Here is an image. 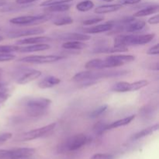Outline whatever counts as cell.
<instances>
[{
    "instance_id": "obj_41",
    "label": "cell",
    "mask_w": 159,
    "mask_h": 159,
    "mask_svg": "<svg viewBox=\"0 0 159 159\" xmlns=\"http://www.w3.org/2000/svg\"><path fill=\"white\" fill-rule=\"evenodd\" d=\"M141 0H121L122 5H134L138 4Z\"/></svg>"
},
{
    "instance_id": "obj_37",
    "label": "cell",
    "mask_w": 159,
    "mask_h": 159,
    "mask_svg": "<svg viewBox=\"0 0 159 159\" xmlns=\"http://www.w3.org/2000/svg\"><path fill=\"white\" fill-rule=\"evenodd\" d=\"M154 110L149 106H145V107H143L141 110H140V113H141V115L143 116V117H147V116L149 115H152L153 113Z\"/></svg>"
},
{
    "instance_id": "obj_9",
    "label": "cell",
    "mask_w": 159,
    "mask_h": 159,
    "mask_svg": "<svg viewBox=\"0 0 159 159\" xmlns=\"http://www.w3.org/2000/svg\"><path fill=\"white\" fill-rule=\"evenodd\" d=\"M44 33V30L42 28H32V29L19 30H12L8 33L7 36L9 38L15 39L18 37H26V36L39 35Z\"/></svg>"
},
{
    "instance_id": "obj_13",
    "label": "cell",
    "mask_w": 159,
    "mask_h": 159,
    "mask_svg": "<svg viewBox=\"0 0 159 159\" xmlns=\"http://www.w3.org/2000/svg\"><path fill=\"white\" fill-rule=\"evenodd\" d=\"M51 38L49 37H43V36H40V37H28V38L23 39L16 41V44L18 45H25V44H37V43H46V42H50Z\"/></svg>"
},
{
    "instance_id": "obj_39",
    "label": "cell",
    "mask_w": 159,
    "mask_h": 159,
    "mask_svg": "<svg viewBox=\"0 0 159 159\" xmlns=\"http://www.w3.org/2000/svg\"><path fill=\"white\" fill-rule=\"evenodd\" d=\"M147 54H149V55H158L159 54V46L158 43L152 47V48H151L148 51Z\"/></svg>"
},
{
    "instance_id": "obj_18",
    "label": "cell",
    "mask_w": 159,
    "mask_h": 159,
    "mask_svg": "<svg viewBox=\"0 0 159 159\" xmlns=\"http://www.w3.org/2000/svg\"><path fill=\"white\" fill-rule=\"evenodd\" d=\"M159 6L158 5H152L148 7L144 8L142 9H140L137 12L134 14V17H142L152 15L154 13H156L158 12Z\"/></svg>"
},
{
    "instance_id": "obj_27",
    "label": "cell",
    "mask_w": 159,
    "mask_h": 159,
    "mask_svg": "<svg viewBox=\"0 0 159 159\" xmlns=\"http://www.w3.org/2000/svg\"><path fill=\"white\" fill-rule=\"evenodd\" d=\"M148 83V81L147 80H140L138 81V82L130 83V92L137 91V90L141 89L147 86Z\"/></svg>"
},
{
    "instance_id": "obj_36",
    "label": "cell",
    "mask_w": 159,
    "mask_h": 159,
    "mask_svg": "<svg viewBox=\"0 0 159 159\" xmlns=\"http://www.w3.org/2000/svg\"><path fill=\"white\" fill-rule=\"evenodd\" d=\"M9 89L7 88V86L4 85L3 86L0 87V99L5 100L9 97Z\"/></svg>"
},
{
    "instance_id": "obj_20",
    "label": "cell",
    "mask_w": 159,
    "mask_h": 159,
    "mask_svg": "<svg viewBox=\"0 0 159 159\" xmlns=\"http://www.w3.org/2000/svg\"><path fill=\"white\" fill-rule=\"evenodd\" d=\"M158 130V124H155L153 126H151V127H147V128L144 129V130H141V131L138 132V133L135 134L133 137H132V140H139L141 138H144V137H147L148 135L152 134L154 132L157 131Z\"/></svg>"
},
{
    "instance_id": "obj_35",
    "label": "cell",
    "mask_w": 159,
    "mask_h": 159,
    "mask_svg": "<svg viewBox=\"0 0 159 159\" xmlns=\"http://www.w3.org/2000/svg\"><path fill=\"white\" fill-rule=\"evenodd\" d=\"M104 20L103 17H94V18L89 19V20L83 21L84 25H93L96 23H99Z\"/></svg>"
},
{
    "instance_id": "obj_26",
    "label": "cell",
    "mask_w": 159,
    "mask_h": 159,
    "mask_svg": "<svg viewBox=\"0 0 159 159\" xmlns=\"http://www.w3.org/2000/svg\"><path fill=\"white\" fill-rule=\"evenodd\" d=\"M94 7V3L91 0H84L76 5V9L80 12H87Z\"/></svg>"
},
{
    "instance_id": "obj_2",
    "label": "cell",
    "mask_w": 159,
    "mask_h": 159,
    "mask_svg": "<svg viewBox=\"0 0 159 159\" xmlns=\"http://www.w3.org/2000/svg\"><path fill=\"white\" fill-rule=\"evenodd\" d=\"M51 104V101L46 98H34L30 99L25 103L26 111L29 116L37 117L44 114L48 107Z\"/></svg>"
},
{
    "instance_id": "obj_31",
    "label": "cell",
    "mask_w": 159,
    "mask_h": 159,
    "mask_svg": "<svg viewBox=\"0 0 159 159\" xmlns=\"http://www.w3.org/2000/svg\"><path fill=\"white\" fill-rule=\"evenodd\" d=\"M108 108V106L107 105H103V106H101L100 107L97 108L96 110H93L91 113L89 114V116L91 118H96L98 116H99L100 115H102L106 110H107Z\"/></svg>"
},
{
    "instance_id": "obj_23",
    "label": "cell",
    "mask_w": 159,
    "mask_h": 159,
    "mask_svg": "<svg viewBox=\"0 0 159 159\" xmlns=\"http://www.w3.org/2000/svg\"><path fill=\"white\" fill-rule=\"evenodd\" d=\"M86 47L87 44L81 41H66L62 44V48L66 50H82Z\"/></svg>"
},
{
    "instance_id": "obj_11",
    "label": "cell",
    "mask_w": 159,
    "mask_h": 159,
    "mask_svg": "<svg viewBox=\"0 0 159 159\" xmlns=\"http://www.w3.org/2000/svg\"><path fill=\"white\" fill-rule=\"evenodd\" d=\"M59 39L67 41H86L91 39V37L87 34H79V33H66L61 34Z\"/></svg>"
},
{
    "instance_id": "obj_25",
    "label": "cell",
    "mask_w": 159,
    "mask_h": 159,
    "mask_svg": "<svg viewBox=\"0 0 159 159\" xmlns=\"http://www.w3.org/2000/svg\"><path fill=\"white\" fill-rule=\"evenodd\" d=\"M112 91L116 93H127L130 92V82H119L112 87Z\"/></svg>"
},
{
    "instance_id": "obj_34",
    "label": "cell",
    "mask_w": 159,
    "mask_h": 159,
    "mask_svg": "<svg viewBox=\"0 0 159 159\" xmlns=\"http://www.w3.org/2000/svg\"><path fill=\"white\" fill-rule=\"evenodd\" d=\"M90 159H113V156L111 154L97 153L94 154Z\"/></svg>"
},
{
    "instance_id": "obj_1",
    "label": "cell",
    "mask_w": 159,
    "mask_h": 159,
    "mask_svg": "<svg viewBox=\"0 0 159 159\" xmlns=\"http://www.w3.org/2000/svg\"><path fill=\"white\" fill-rule=\"evenodd\" d=\"M155 34L144 35H120L115 37L114 46H132L148 43L155 38Z\"/></svg>"
},
{
    "instance_id": "obj_28",
    "label": "cell",
    "mask_w": 159,
    "mask_h": 159,
    "mask_svg": "<svg viewBox=\"0 0 159 159\" xmlns=\"http://www.w3.org/2000/svg\"><path fill=\"white\" fill-rule=\"evenodd\" d=\"M73 23L72 18L70 16H62L60 18H57L53 22L55 26H65V25H70Z\"/></svg>"
},
{
    "instance_id": "obj_22",
    "label": "cell",
    "mask_w": 159,
    "mask_h": 159,
    "mask_svg": "<svg viewBox=\"0 0 159 159\" xmlns=\"http://www.w3.org/2000/svg\"><path fill=\"white\" fill-rule=\"evenodd\" d=\"M110 58L117 61L120 65H124L128 62H131L135 60V57L130 54H118V55H110L109 56Z\"/></svg>"
},
{
    "instance_id": "obj_21",
    "label": "cell",
    "mask_w": 159,
    "mask_h": 159,
    "mask_svg": "<svg viewBox=\"0 0 159 159\" xmlns=\"http://www.w3.org/2000/svg\"><path fill=\"white\" fill-rule=\"evenodd\" d=\"M145 22L143 20H134L133 22L126 25L125 30L130 33L137 32V31L141 30L145 26Z\"/></svg>"
},
{
    "instance_id": "obj_8",
    "label": "cell",
    "mask_w": 159,
    "mask_h": 159,
    "mask_svg": "<svg viewBox=\"0 0 159 159\" xmlns=\"http://www.w3.org/2000/svg\"><path fill=\"white\" fill-rule=\"evenodd\" d=\"M62 58H63L62 56L51 54V55L27 56V57H24L20 59V61L22 62H25V63L30 64H49L58 61Z\"/></svg>"
},
{
    "instance_id": "obj_3",
    "label": "cell",
    "mask_w": 159,
    "mask_h": 159,
    "mask_svg": "<svg viewBox=\"0 0 159 159\" xmlns=\"http://www.w3.org/2000/svg\"><path fill=\"white\" fill-rule=\"evenodd\" d=\"M55 127L56 123H53V124H48V125L44 126V127L25 132V133L21 134L17 138H16L15 141L23 142V141H33V140L42 138V137L46 136V135L49 134L51 132H52L54 129L55 128Z\"/></svg>"
},
{
    "instance_id": "obj_15",
    "label": "cell",
    "mask_w": 159,
    "mask_h": 159,
    "mask_svg": "<svg viewBox=\"0 0 159 159\" xmlns=\"http://www.w3.org/2000/svg\"><path fill=\"white\" fill-rule=\"evenodd\" d=\"M123 8L122 4H111V5H102L98 6L95 9V13L97 14H105L110 12H116Z\"/></svg>"
},
{
    "instance_id": "obj_44",
    "label": "cell",
    "mask_w": 159,
    "mask_h": 159,
    "mask_svg": "<svg viewBox=\"0 0 159 159\" xmlns=\"http://www.w3.org/2000/svg\"><path fill=\"white\" fill-rule=\"evenodd\" d=\"M102 1H105V2H113V0H102Z\"/></svg>"
},
{
    "instance_id": "obj_14",
    "label": "cell",
    "mask_w": 159,
    "mask_h": 159,
    "mask_svg": "<svg viewBox=\"0 0 159 159\" xmlns=\"http://www.w3.org/2000/svg\"><path fill=\"white\" fill-rule=\"evenodd\" d=\"M50 48H51V46L48 43H37V44H31L29 46L23 47V48H20L19 51L23 53H32L46 51Z\"/></svg>"
},
{
    "instance_id": "obj_12",
    "label": "cell",
    "mask_w": 159,
    "mask_h": 159,
    "mask_svg": "<svg viewBox=\"0 0 159 159\" xmlns=\"http://www.w3.org/2000/svg\"><path fill=\"white\" fill-rule=\"evenodd\" d=\"M85 68L87 69H105V68H111L110 64L108 60L105 59V60H102V59L96 58L90 60L85 64Z\"/></svg>"
},
{
    "instance_id": "obj_38",
    "label": "cell",
    "mask_w": 159,
    "mask_h": 159,
    "mask_svg": "<svg viewBox=\"0 0 159 159\" xmlns=\"http://www.w3.org/2000/svg\"><path fill=\"white\" fill-rule=\"evenodd\" d=\"M12 137V134L11 133H2L0 134V145L6 143V141H9Z\"/></svg>"
},
{
    "instance_id": "obj_33",
    "label": "cell",
    "mask_w": 159,
    "mask_h": 159,
    "mask_svg": "<svg viewBox=\"0 0 159 159\" xmlns=\"http://www.w3.org/2000/svg\"><path fill=\"white\" fill-rule=\"evenodd\" d=\"M16 58V56L14 54H6V53H0V62H6L14 60Z\"/></svg>"
},
{
    "instance_id": "obj_45",
    "label": "cell",
    "mask_w": 159,
    "mask_h": 159,
    "mask_svg": "<svg viewBox=\"0 0 159 159\" xmlns=\"http://www.w3.org/2000/svg\"><path fill=\"white\" fill-rule=\"evenodd\" d=\"M3 39H4V38H3V37H2V36H1V35H0V42H1L2 40H3Z\"/></svg>"
},
{
    "instance_id": "obj_32",
    "label": "cell",
    "mask_w": 159,
    "mask_h": 159,
    "mask_svg": "<svg viewBox=\"0 0 159 159\" xmlns=\"http://www.w3.org/2000/svg\"><path fill=\"white\" fill-rule=\"evenodd\" d=\"M107 124H104L103 122H99L94 126L93 130L97 134H102L103 132H105L107 130Z\"/></svg>"
},
{
    "instance_id": "obj_42",
    "label": "cell",
    "mask_w": 159,
    "mask_h": 159,
    "mask_svg": "<svg viewBox=\"0 0 159 159\" xmlns=\"http://www.w3.org/2000/svg\"><path fill=\"white\" fill-rule=\"evenodd\" d=\"M37 1H38V0H16V2L19 5H26Z\"/></svg>"
},
{
    "instance_id": "obj_40",
    "label": "cell",
    "mask_w": 159,
    "mask_h": 159,
    "mask_svg": "<svg viewBox=\"0 0 159 159\" xmlns=\"http://www.w3.org/2000/svg\"><path fill=\"white\" fill-rule=\"evenodd\" d=\"M148 23H150V24H158V22H159V15L158 14H157V15L151 17L150 19L148 20Z\"/></svg>"
},
{
    "instance_id": "obj_30",
    "label": "cell",
    "mask_w": 159,
    "mask_h": 159,
    "mask_svg": "<svg viewBox=\"0 0 159 159\" xmlns=\"http://www.w3.org/2000/svg\"><path fill=\"white\" fill-rule=\"evenodd\" d=\"M73 0H46L40 4L42 7H48L50 6H54L57 4H63V3H68L72 2Z\"/></svg>"
},
{
    "instance_id": "obj_19",
    "label": "cell",
    "mask_w": 159,
    "mask_h": 159,
    "mask_svg": "<svg viewBox=\"0 0 159 159\" xmlns=\"http://www.w3.org/2000/svg\"><path fill=\"white\" fill-rule=\"evenodd\" d=\"M135 118L134 115H131V116H127L125 118H123L121 120H118L115 121V122L111 123L110 124H107V130H111V129L117 128L120 127H124V126L128 125L132 120Z\"/></svg>"
},
{
    "instance_id": "obj_29",
    "label": "cell",
    "mask_w": 159,
    "mask_h": 159,
    "mask_svg": "<svg viewBox=\"0 0 159 159\" xmlns=\"http://www.w3.org/2000/svg\"><path fill=\"white\" fill-rule=\"evenodd\" d=\"M20 48L14 45H0V53H6V54H10V53L19 51Z\"/></svg>"
},
{
    "instance_id": "obj_7",
    "label": "cell",
    "mask_w": 159,
    "mask_h": 159,
    "mask_svg": "<svg viewBox=\"0 0 159 159\" xmlns=\"http://www.w3.org/2000/svg\"><path fill=\"white\" fill-rule=\"evenodd\" d=\"M41 71L38 70L24 68V69L20 70L16 75V82L20 85H25L38 79L41 75Z\"/></svg>"
},
{
    "instance_id": "obj_5",
    "label": "cell",
    "mask_w": 159,
    "mask_h": 159,
    "mask_svg": "<svg viewBox=\"0 0 159 159\" xmlns=\"http://www.w3.org/2000/svg\"><path fill=\"white\" fill-rule=\"evenodd\" d=\"M51 17L49 14H42L36 16H23L12 18L9 20L11 23L20 26H30V25H37L48 21Z\"/></svg>"
},
{
    "instance_id": "obj_24",
    "label": "cell",
    "mask_w": 159,
    "mask_h": 159,
    "mask_svg": "<svg viewBox=\"0 0 159 159\" xmlns=\"http://www.w3.org/2000/svg\"><path fill=\"white\" fill-rule=\"evenodd\" d=\"M71 6L67 3H63V4H57L54 5V6H50L45 9V11L48 12H62L68 11L70 9Z\"/></svg>"
},
{
    "instance_id": "obj_4",
    "label": "cell",
    "mask_w": 159,
    "mask_h": 159,
    "mask_svg": "<svg viewBox=\"0 0 159 159\" xmlns=\"http://www.w3.org/2000/svg\"><path fill=\"white\" fill-rule=\"evenodd\" d=\"M35 152V149L31 148L0 150V159H25L34 155Z\"/></svg>"
},
{
    "instance_id": "obj_46",
    "label": "cell",
    "mask_w": 159,
    "mask_h": 159,
    "mask_svg": "<svg viewBox=\"0 0 159 159\" xmlns=\"http://www.w3.org/2000/svg\"><path fill=\"white\" fill-rule=\"evenodd\" d=\"M1 74H2V72H1V71H0V78H1Z\"/></svg>"
},
{
    "instance_id": "obj_6",
    "label": "cell",
    "mask_w": 159,
    "mask_h": 159,
    "mask_svg": "<svg viewBox=\"0 0 159 159\" xmlns=\"http://www.w3.org/2000/svg\"><path fill=\"white\" fill-rule=\"evenodd\" d=\"M87 140L86 135L83 134L71 136L61 146V152H75L79 150L86 144Z\"/></svg>"
},
{
    "instance_id": "obj_16",
    "label": "cell",
    "mask_w": 159,
    "mask_h": 159,
    "mask_svg": "<svg viewBox=\"0 0 159 159\" xmlns=\"http://www.w3.org/2000/svg\"><path fill=\"white\" fill-rule=\"evenodd\" d=\"M61 82V79L55 76H48L39 82L38 87L40 89L53 88L55 85H58Z\"/></svg>"
},
{
    "instance_id": "obj_10",
    "label": "cell",
    "mask_w": 159,
    "mask_h": 159,
    "mask_svg": "<svg viewBox=\"0 0 159 159\" xmlns=\"http://www.w3.org/2000/svg\"><path fill=\"white\" fill-rule=\"evenodd\" d=\"M115 26V23L113 22H107V23H103V24L97 25V26H93V27L87 28V29H84V32L86 34H100V33L107 32V31H110L113 29Z\"/></svg>"
},
{
    "instance_id": "obj_43",
    "label": "cell",
    "mask_w": 159,
    "mask_h": 159,
    "mask_svg": "<svg viewBox=\"0 0 159 159\" xmlns=\"http://www.w3.org/2000/svg\"><path fill=\"white\" fill-rule=\"evenodd\" d=\"M6 5H7V1L6 0H0V7L5 6Z\"/></svg>"
},
{
    "instance_id": "obj_17",
    "label": "cell",
    "mask_w": 159,
    "mask_h": 159,
    "mask_svg": "<svg viewBox=\"0 0 159 159\" xmlns=\"http://www.w3.org/2000/svg\"><path fill=\"white\" fill-rule=\"evenodd\" d=\"M128 48L124 46H113L112 48H99L95 49V53H108V54H114V53L127 52Z\"/></svg>"
}]
</instances>
